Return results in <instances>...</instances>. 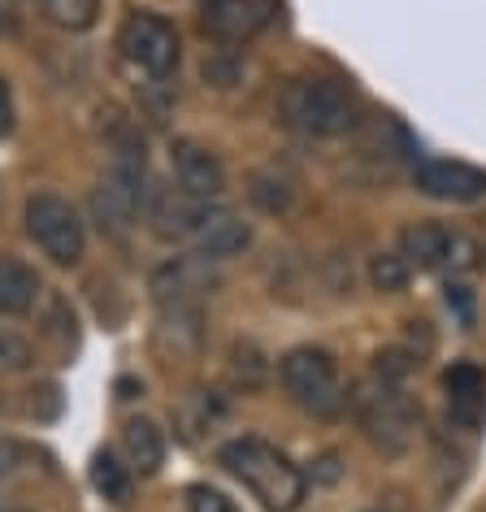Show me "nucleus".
I'll return each mask as SVG.
<instances>
[{
  "label": "nucleus",
  "mask_w": 486,
  "mask_h": 512,
  "mask_svg": "<svg viewBox=\"0 0 486 512\" xmlns=\"http://www.w3.org/2000/svg\"><path fill=\"white\" fill-rule=\"evenodd\" d=\"M265 22H270L265 0H200V27L204 35H213L222 44L252 40Z\"/></svg>",
  "instance_id": "11"
},
{
  "label": "nucleus",
  "mask_w": 486,
  "mask_h": 512,
  "mask_svg": "<svg viewBox=\"0 0 486 512\" xmlns=\"http://www.w3.org/2000/svg\"><path fill=\"white\" fill-rule=\"evenodd\" d=\"M18 122V109H14V92H9V83L0 79V139H5L9 131H14Z\"/></svg>",
  "instance_id": "22"
},
{
  "label": "nucleus",
  "mask_w": 486,
  "mask_h": 512,
  "mask_svg": "<svg viewBox=\"0 0 486 512\" xmlns=\"http://www.w3.org/2000/svg\"><path fill=\"white\" fill-rule=\"evenodd\" d=\"M122 447L135 473H157L165 465V430L148 417H131L122 430Z\"/></svg>",
  "instance_id": "15"
},
{
  "label": "nucleus",
  "mask_w": 486,
  "mask_h": 512,
  "mask_svg": "<svg viewBox=\"0 0 486 512\" xmlns=\"http://www.w3.org/2000/svg\"><path fill=\"white\" fill-rule=\"evenodd\" d=\"M278 378H283L291 404L313 417H339L348 408V387H343L339 361L326 348H313V343L291 348L278 361Z\"/></svg>",
  "instance_id": "4"
},
{
  "label": "nucleus",
  "mask_w": 486,
  "mask_h": 512,
  "mask_svg": "<svg viewBox=\"0 0 486 512\" xmlns=\"http://www.w3.org/2000/svg\"><path fill=\"white\" fill-rule=\"evenodd\" d=\"M105 0H44V14L61 31H87L100 18Z\"/></svg>",
  "instance_id": "18"
},
{
  "label": "nucleus",
  "mask_w": 486,
  "mask_h": 512,
  "mask_svg": "<svg viewBox=\"0 0 486 512\" xmlns=\"http://www.w3.org/2000/svg\"><path fill=\"white\" fill-rule=\"evenodd\" d=\"M40 300V274L18 256H0V317L31 313Z\"/></svg>",
  "instance_id": "14"
},
{
  "label": "nucleus",
  "mask_w": 486,
  "mask_h": 512,
  "mask_svg": "<svg viewBox=\"0 0 486 512\" xmlns=\"http://www.w3.org/2000/svg\"><path fill=\"white\" fill-rule=\"evenodd\" d=\"M217 465L235 482L248 486V495L257 499L265 512H296L304 504V491H309V478L300 473V465H291L287 452H278L274 443L257 439V434L222 443Z\"/></svg>",
  "instance_id": "1"
},
{
  "label": "nucleus",
  "mask_w": 486,
  "mask_h": 512,
  "mask_svg": "<svg viewBox=\"0 0 486 512\" xmlns=\"http://www.w3.org/2000/svg\"><path fill=\"white\" fill-rule=\"evenodd\" d=\"M35 361L31 343L18 335V330L0 326V374H18V369H27Z\"/></svg>",
  "instance_id": "20"
},
{
  "label": "nucleus",
  "mask_w": 486,
  "mask_h": 512,
  "mask_svg": "<svg viewBox=\"0 0 486 512\" xmlns=\"http://www.w3.org/2000/svg\"><path fill=\"white\" fill-rule=\"evenodd\" d=\"M18 27V0H0V35Z\"/></svg>",
  "instance_id": "24"
},
{
  "label": "nucleus",
  "mask_w": 486,
  "mask_h": 512,
  "mask_svg": "<svg viewBox=\"0 0 486 512\" xmlns=\"http://www.w3.org/2000/svg\"><path fill=\"white\" fill-rule=\"evenodd\" d=\"M248 243H252V230L235 209H226V204H217V200L200 204L196 226H191V235H187L191 252L204 256V261H226V256H239Z\"/></svg>",
  "instance_id": "9"
},
{
  "label": "nucleus",
  "mask_w": 486,
  "mask_h": 512,
  "mask_svg": "<svg viewBox=\"0 0 486 512\" xmlns=\"http://www.w3.org/2000/svg\"><path fill=\"white\" fill-rule=\"evenodd\" d=\"M408 274H413V265H408L400 252H382V256L369 261V283H374L378 291H404Z\"/></svg>",
  "instance_id": "19"
},
{
  "label": "nucleus",
  "mask_w": 486,
  "mask_h": 512,
  "mask_svg": "<svg viewBox=\"0 0 486 512\" xmlns=\"http://www.w3.org/2000/svg\"><path fill=\"white\" fill-rule=\"evenodd\" d=\"M183 499H187V512H239L235 499L222 495V491H217V486H209V482H191L187 491H183Z\"/></svg>",
  "instance_id": "21"
},
{
  "label": "nucleus",
  "mask_w": 486,
  "mask_h": 512,
  "mask_svg": "<svg viewBox=\"0 0 486 512\" xmlns=\"http://www.w3.org/2000/svg\"><path fill=\"white\" fill-rule=\"evenodd\" d=\"M447 304H456L460 309V322H473V309H469V296H465V287H447Z\"/></svg>",
  "instance_id": "23"
},
{
  "label": "nucleus",
  "mask_w": 486,
  "mask_h": 512,
  "mask_svg": "<svg viewBox=\"0 0 486 512\" xmlns=\"http://www.w3.org/2000/svg\"><path fill=\"white\" fill-rule=\"evenodd\" d=\"M283 122L296 126L300 135L313 139H335L348 135L356 126V100L339 79H322V74H300L283 87L278 96Z\"/></svg>",
  "instance_id": "2"
},
{
  "label": "nucleus",
  "mask_w": 486,
  "mask_h": 512,
  "mask_svg": "<svg viewBox=\"0 0 486 512\" xmlns=\"http://www.w3.org/2000/svg\"><path fill=\"white\" fill-rule=\"evenodd\" d=\"M92 486L113 504H122L126 495H131V465H118V456L113 452H96L92 460Z\"/></svg>",
  "instance_id": "17"
},
{
  "label": "nucleus",
  "mask_w": 486,
  "mask_h": 512,
  "mask_svg": "<svg viewBox=\"0 0 486 512\" xmlns=\"http://www.w3.org/2000/svg\"><path fill=\"white\" fill-rule=\"evenodd\" d=\"M400 256L413 270H447V265L456 270L473 261V243L439 222H413L400 230Z\"/></svg>",
  "instance_id": "8"
},
{
  "label": "nucleus",
  "mask_w": 486,
  "mask_h": 512,
  "mask_svg": "<svg viewBox=\"0 0 486 512\" xmlns=\"http://www.w3.org/2000/svg\"><path fill=\"white\" fill-rule=\"evenodd\" d=\"M352 408H356V421H361L365 439L387 456H404L413 447V434H417V413L408 404L404 387L395 378H365L352 395Z\"/></svg>",
  "instance_id": "3"
},
{
  "label": "nucleus",
  "mask_w": 486,
  "mask_h": 512,
  "mask_svg": "<svg viewBox=\"0 0 486 512\" xmlns=\"http://www.w3.org/2000/svg\"><path fill=\"white\" fill-rule=\"evenodd\" d=\"M170 165H174V183L187 191V196L196 200H217L226 191V170L222 161L213 157L204 144L196 139H178L170 148Z\"/></svg>",
  "instance_id": "12"
},
{
  "label": "nucleus",
  "mask_w": 486,
  "mask_h": 512,
  "mask_svg": "<svg viewBox=\"0 0 486 512\" xmlns=\"http://www.w3.org/2000/svg\"><path fill=\"white\" fill-rule=\"evenodd\" d=\"M209 287H213V278H209V261H204V256H174V261L161 265L157 278H152V291H157L161 309L200 304Z\"/></svg>",
  "instance_id": "13"
},
{
  "label": "nucleus",
  "mask_w": 486,
  "mask_h": 512,
  "mask_svg": "<svg viewBox=\"0 0 486 512\" xmlns=\"http://www.w3.org/2000/svg\"><path fill=\"white\" fill-rule=\"evenodd\" d=\"M27 235L53 265H79L87 252V230L79 209L66 196H53V191H40V196L27 200Z\"/></svg>",
  "instance_id": "6"
},
{
  "label": "nucleus",
  "mask_w": 486,
  "mask_h": 512,
  "mask_svg": "<svg viewBox=\"0 0 486 512\" xmlns=\"http://www.w3.org/2000/svg\"><path fill=\"white\" fill-rule=\"evenodd\" d=\"M144 200H148L144 148L126 144V148L113 152L109 170H105V178H100V187L92 196V213L109 235H126V230L139 222V213H144Z\"/></svg>",
  "instance_id": "5"
},
{
  "label": "nucleus",
  "mask_w": 486,
  "mask_h": 512,
  "mask_svg": "<svg viewBox=\"0 0 486 512\" xmlns=\"http://www.w3.org/2000/svg\"><path fill=\"white\" fill-rule=\"evenodd\" d=\"M118 48L126 57V66L148 74V79H170V74L178 70V31L170 18L161 14H148V9H139V14H131L122 22L118 31Z\"/></svg>",
  "instance_id": "7"
},
{
  "label": "nucleus",
  "mask_w": 486,
  "mask_h": 512,
  "mask_svg": "<svg viewBox=\"0 0 486 512\" xmlns=\"http://www.w3.org/2000/svg\"><path fill=\"white\" fill-rule=\"evenodd\" d=\"M413 183L421 196L430 200H447V204H473L486 196V174L473 170L465 161H443V157H426L413 165Z\"/></svg>",
  "instance_id": "10"
},
{
  "label": "nucleus",
  "mask_w": 486,
  "mask_h": 512,
  "mask_svg": "<svg viewBox=\"0 0 486 512\" xmlns=\"http://www.w3.org/2000/svg\"><path fill=\"white\" fill-rule=\"evenodd\" d=\"M0 512H27V508H0Z\"/></svg>",
  "instance_id": "25"
},
{
  "label": "nucleus",
  "mask_w": 486,
  "mask_h": 512,
  "mask_svg": "<svg viewBox=\"0 0 486 512\" xmlns=\"http://www.w3.org/2000/svg\"><path fill=\"white\" fill-rule=\"evenodd\" d=\"M443 387H447V400H452L456 417H465V421L482 417V408H486V378L473 365H452L443 374Z\"/></svg>",
  "instance_id": "16"
}]
</instances>
